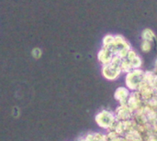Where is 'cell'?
<instances>
[{"label": "cell", "instance_id": "cell-1", "mask_svg": "<svg viewBox=\"0 0 157 141\" xmlns=\"http://www.w3.org/2000/svg\"><path fill=\"white\" fill-rule=\"evenodd\" d=\"M121 63H122V59H121L118 56H114L112 61L109 64L103 66L102 68L103 76L109 81L117 79L121 74V72H122Z\"/></svg>", "mask_w": 157, "mask_h": 141}, {"label": "cell", "instance_id": "cell-2", "mask_svg": "<svg viewBox=\"0 0 157 141\" xmlns=\"http://www.w3.org/2000/svg\"><path fill=\"white\" fill-rule=\"evenodd\" d=\"M144 78L145 73L142 70H132L126 75V85L131 90H136L144 81Z\"/></svg>", "mask_w": 157, "mask_h": 141}, {"label": "cell", "instance_id": "cell-3", "mask_svg": "<svg viewBox=\"0 0 157 141\" xmlns=\"http://www.w3.org/2000/svg\"><path fill=\"white\" fill-rule=\"evenodd\" d=\"M115 121V117L114 115L107 110L101 111L96 116V122L100 128H109L113 126Z\"/></svg>", "mask_w": 157, "mask_h": 141}, {"label": "cell", "instance_id": "cell-4", "mask_svg": "<svg viewBox=\"0 0 157 141\" xmlns=\"http://www.w3.org/2000/svg\"><path fill=\"white\" fill-rule=\"evenodd\" d=\"M113 57H114V54L113 52L108 49V48H102V50H100V51L98 52V61L104 65H108L109 64L112 60H113Z\"/></svg>", "mask_w": 157, "mask_h": 141}, {"label": "cell", "instance_id": "cell-5", "mask_svg": "<svg viewBox=\"0 0 157 141\" xmlns=\"http://www.w3.org/2000/svg\"><path fill=\"white\" fill-rule=\"evenodd\" d=\"M130 92L127 88L125 87H119L114 94V97L117 101L120 102V104L121 106H125L129 100L130 97Z\"/></svg>", "mask_w": 157, "mask_h": 141}, {"label": "cell", "instance_id": "cell-6", "mask_svg": "<svg viewBox=\"0 0 157 141\" xmlns=\"http://www.w3.org/2000/svg\"><path fill=\"white\" fill-rule=\"evenodd\" d=\"M132 110L130 109L125 105V106H121L120 107H118L117 111H116V114H117V117L119 119L126 120V119H129L132 117Z\"/></svg>", "mask_w": 157, "mask_h": 141}, {"label": "cell", "instance_id": "cell-7", "mask_svg": "<svg viewBox=\"0 0 157 141\" xmlns=\"http://www.w3.org/2000/svg\"><path fill=\"white\" fill-rule=\"evenodd\" d=\"M142 38H143V40H147V41H150V42H154L155 41V32L150 29V28H145L143 33H142Z\"/></svg>", "mask_w": 157, "mask_h": 141}, {"label": "cell", "instance_id": "cell-8", "mask_svg": "<svg viewBox=\"0 0 157 141\" xmlns=\"http://www.w3.org/2000/svg\"><path fill=\"white\" fill-rule=\"evenodd\" d=\"M115 43V36L113 35H106L103 39V47L104 48H110Z\"/></svg>", "mask_w": 157, "mask_h": 141}, {"label": "cell", "instance_id": "cell-9", "mask_svg": "<svg viewBox=\"0 0 157 141\" xmlns=\"http://www.w3.org/2000/svg\"><path fill=\"white\" fill-rule=\"evenodd\" d=\"M141 49L144 52H149L152 49V42L147 40H143L141 44Z\"/></svg>", "mask_w": 157, "mask_h": 141}, {"label": "cell", "instance_id": "cell-10", "mask_svg": "<svg viewBox=\"0 0 157 141\" xmlns=\"http://www.w3.org/2000/svg\"><path fill=\"white\" fill-rule=\"evenodd\" d=\"M31 54H32V57L36 60L40 59L42 55V51L40 48H34L31 51Z\"/></svg>", "mask_w": 157, "mask_h": 141}, {"label": "cell", "instance_id": "cell-11", "mask_svg": "<svg viewBox=\"0 0 157 141\" xmlns=\"http://www.w3.org/2000/svg\"><path fill=\"white\" fill-rule=\"evenodd\" d=\"M156 72H157V61H156Z\"/></svg>", "mask_w": 157, "mask_h": 141}]
</instances>
